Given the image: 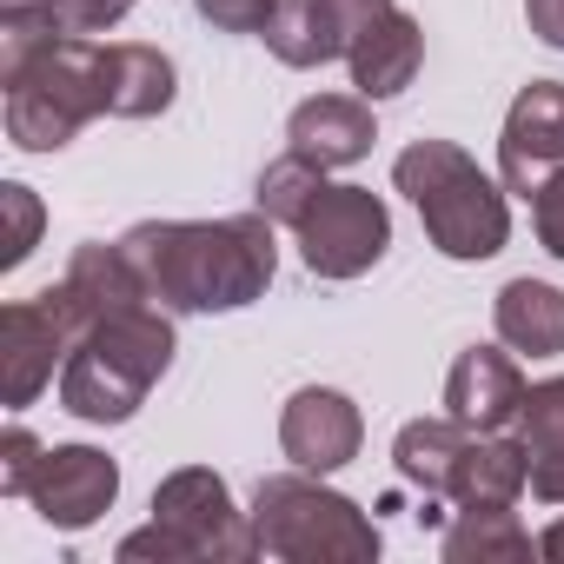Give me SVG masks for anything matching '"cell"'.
<instances>
[{"mask_svg": "<svg viewBox=\"0 0 564 564\" xmlns=\"http://www.w3.org/2000/svg\"><path fill=\"white\" fill-rule=\"evenodd\" d=\"M120 246L166 313H239L265 300L279 272V239L259 206L226 219H140Z\"/></svg>", "mask_w": 564, "mask_h": 564, "instance_id": "6da1fadb", "label": "cell"}, {"mask_svg": "<svg viewBox=\"0 0 564 564\" xmlns=\"http://www.w3.org/2000/svg\"><path fill=\"white\" fill-rule=\"evenodd\" d=\"M173 313L166 306H127L100 326H87L61 366V412L80 425H127L147 392L173 366Z\"/></svg>", "mask_w": 564, "mask_h": 564, "instance_id": "7a4b0ae2", "label": "cell"}, {"mask_svg": "<svg viewBox=\"0 0 564 564\" xmlns=\"http://www.w3.org/2000/svg\"><path fill=\"white\" fill-rule=\"evenodd\" d=\"M392 186L419 206V226H425V239L445 259L478 265V259L505 252V239H511L505 186L465 147H452V140H412L392 160Z\"/></svg>", "mask_w": 564, "mask_h": 564, "instance_id": "3957f363", "label": "cell"}, {"mask_svg": "<svg viewBox=\"0 0 564 564\" xmlns=\"http://www.w3.org/2000/svg\"><path fill=\"white\" fill-rule=\"evenodd\" d=\"M246 518H252L259 557H279V564H372L386 544L379 524L346 491H333L319 471H300V465L259 478Z\"/></svg>", "mask_w": 564, "mask_h": 564, "instance_id": "277c9868", "label": "cell"}, {"mask_svg": "<svg viewBox=\"0 0 564 564\" xmlns=\"http://www.w3.org/2000/svg\"><path fill=\"white\" fill-rule=\"evenodd\" d=\"M0 87H8L0 94L8 140L21 153H61L87 120L107 113V41L100 34H61Z\"/></svg>", "mask_w": 564, "mask_h": 564, "instance_id": "5b68a950", "label": "cell"}, {"mask_svg": "<svg viewBox=\"0 0 564 564\" xmlns=\"http://www.w3.org/2000/svg\"><path fill=\"white\" fill-rule=\"evenodd\" d=\"M293 239H300V259L313 279H359L386 259L392 246V213L372 186H352V180H326L313 193V206L293 219Z\"/></svg>", "mask_w": 564, "mask_h": 564, "instance_id": "8992f818", "label": "cell"}, {"mask_svg": "<svg viewBox=\"0 0 564 564\" xmlns=\"http://www.w3.org/2000/svg\"><path fill=\"white\" fill-rule=\"evenodd\" d=\"M80 333H87V319L74 313V300L61 286L0 306V399H8V412H28L61 379Z\"/></svg>", "mask_w": 564, "mask_h": 564, "instance_id": "52a82bcc", "label": "cell"}, {"mask_svg": "<svg viewBox=\"0 0 564 564\" xmlns=\"http://www.w3.org/2000/svg\"><path fill=\"white\" fill-rule=\"evenodd\" d=\"M153 518L186 544L193 564H239V557H259L252 544V518L232 505L226 478L206 471V465H180L153 485Z\"/></svg>", "mask_w": 564, "mask_h": 564, "instance_id": "ba28073f", "label": "cell"}, {"mask_svg": "<svg viewBox=\"0 0 564 564\" xmlns=\"http://www.w3.org/2000/svg\"><path fill=\"white\" fill-rule=\"evenodd\" d=\"M392 8L399 0H279L259 41L286 67H326V61H346L359 47V34L372 21H386Z\"/></svg>", "mask_w": 564, "mask_h": 564, "instance_id": "9c48e42d", "label": "cell"}, {"mask_svg": "<svg viewBox=\"0 0 564 564\" xmlns=\"http://www.w3.org/2000/svg\"><path fill=\"white\" fill-rule=\"evenodd\" d=\"M113 498H120V465L100 445H47V458L34 471V491H28V505L54 531L100 524L113 511Z\"/></svg>", "mask_w": 564, "mask_h": 564, "instance_id": "30bf717a", "label": "cell"}, {"mask_svg": "<svg viewBox=\"0 0 564 564\" xmlns=\"http://www.w3.org/2000/svg\"><path fill=\"white\" fill-rule=\"evenodd\" d=\"M359 445H366V419L333 386H300L286 399V412H279V452H286L300 471L333 478V471H346L359 458Z\"/></svg>", "mask_w": 564, "mask_h": 564, "instance_id": "8fae6325", "label": "cell"}, {"mask_svg": "<svg viewBox=\"0 0 564 564\" xmlns=\"http://www.w3.org/2000/svg\"><path fill=\"white\" fill-rule=\"evenodd\" d=\"M551 166H564V80H531V87H518V100L505 113V133H498L505 193L531 199V186Z\"/></svg>", "mask_w": 564, "mask_h": 564, "instance_id": "7c38bea8", "label": "cell"}, {"mask_svg": "<svg viewBox=\"0 0 564 564\" xmlns=\"http://www.w3.org/2000/svg\"><path fill=\"white\" fill-rule=\"evenodd\" d=\"M524 372L511 359V346H465L445 372V412L471 432H511L518 412H524Z\"/></svg>", "mask_w": 564, "mask_h": 564, "instance_id": "4fadbf2b", "label": "cell"}, {"mask_svg": "<svg viewBox=\"0 0 564 564\" xmlns=\"http://www.w3.org/2000/svg\"><path fill=\"white\" fill-rule=\"evenodd\" d=\"M379 140V120H372V100L366 94H313L293 107L286 120V147L306 153L313 166H359Z\"/></svg>", "mask_w": 564, "mask_h": 564, "instance_id": "5bb4252c", "label": "cell"}, {"mask_svg": "<svg viewBox=\"0 0 564 564\" xmlns=\"http://www.w3.org/2000/svg\"><path fill=\"white\" fill-rule=\"evenodd\" d=\"M419 67H425V28H419L405 8H392L386 21H372V28L359 34V47L346 54L352 94H366V100L405 94V87L419 80Z\"/></svg>", "mask_w": 564, "mask_h": 564, "instance_id": "9a60e30c", "label": "cell"}, {"mask_svg": "<svg viewBox=\"0 0 564 564\" xmlns=\"http://www.w3.org/2000/svg\"><path fill=\"white\" fill-rule=\"evenodd\" d=\"M531 491V465H524V445L511 432H471L458 465H452V485H445V505H518Z\"/></svg>", "mask_w": 564, "mask_h": 564, "instance_id": "2e32d148", "label": "cell"}, {"mask_svg": "<svg viewBox=\"0 0 564 564\" xmlns=\"http://www.w3.org/2000/svg\"><path fill=\"white\" fill-rule=\"evenodd\" d=\"M491 326H498V346L557 359L564 352V293L551 279H505L491 300Z\"/></svg>", "mask_w": 564, "mask_h": 564, "instance_id": "e0dca14e", "label": "cell"}, {"mask_svg": "<svg viewBox=\"0 0 564 564\" xmlns=\"http://www.w3.org/2000/svg\"><path fill=\"white\" fill-rule=\"evenodd\" d=\"M180 94V74L147 41H107V113L113 120H160Z\"/></svg>", "mask_w": 564, "mask_h": 564, "instance_id": "ac0fdd59", "label": "cell"}, {"mask_svg": "<svg viewBox=\"0 0 564 564\" xmlns=\"http://www.w3.org/2000/svg\"><path fill=\"white\" fill-rule=\"evenodd\" d=\"M518 445H524V465H531V498L538 505H564V372L538 379L524 392Z\"/></svg>", "mask_w": 564, "mask_h": 564, "instance_id": "d6986e66", "label": "cell"}, {"mask_svg": "<svg viewBox=\"0 0 564 564\" xmlns=\"http://www.w3.org/2000/svg\"><path fill=\"white\" fill-rule=\"evenodd\" d=\"M438 551H445V564H524L538 551V538L518 524L511 505H458Z\"/></svg>", "mask_w": 564, "mask_h": 564, "instance_id": "ffe728a7", "label": "cell"}, {"mask_svg": "<svg viewBox=\"0 0 564 564\" xmlns=\"http://www.w3.org/2000/svg\"><path fill=\"white\" fill-rule=\"evenodd\" d=\"M465 438H471V425H458L452 412H438V419H412V425H399V438H392V465H399V478L419 485L425 498H445Z\"/></svg>", "mask_w": 564, "mask_h": 564, "instance_id": "44dd1931", "label": "cell"}, {"mask_svg": "<svg viewBox=\"0 0 564 564\" xmlns=\"http://www.w3.org/2000/svg\"><path fill=\"white\" fill-rule=\"evenodd\" d=\"M319 186H326V166H313L306 153H293V147H286V153H279V160L259 173L252 206H259L272 226H293V219L313 206V193H319Z\"/></svg>", "mask_w": 564, "mask_h": 564, "instance_id": "7402d4cb", "label": "cell"}, {"mask_svg": "<svg viewBox=\"0 0 564 564\" xmlns=\"http://www.w3.org/2000/svg\"><path fill=\"white\" fill-rule=\"evenodd\" d=\"M41 458H47V445H41L28 425H8V432H0V498H28Z\"/></svg>", "mask_w": 564, "mask_h": 564, "instance_id": "603a6c76", "label": "cell"}, {"mask_svg": "<svg viewBox=\"0 0 564 564\" xmlns=\"http://www.w3.org/2000/svg\"><path fill=\"white\" fill-rule=\"evenodd\" d=\"M0 206H8V219H14V232H8V252H0V265H21V259L34 252V239H41V199H34V186L8 180V186H0Z\"/></svg>", "mask_w": 564, "mask_h": 564, "instance_id": "cb8c5ba5", "label": "cell"}, {"mask_svg": "<svg viewBox=\"0 0 564 564\" xmlns=\"http://www.w3.org/2000/svg\"><path fill=\"white\" fill-rule=\"evenodd\" d=\"M47 8H54L61 34H113L140 0H47Z\"/></svg>", "mask_w": 564, "mask_h": 564, "instance_id": "d4e9b609", "label": "cell"}, {"mask_svg": "<svg viewBox=\"0 0 564 564\" xmlns=\"http://www.w3.org/2000/svg\"><path fill=\"white\" fill-rule=\"evenodd\" d=\"M531 226H538V246L551 259H564V166H551L531 186Z\"/></svg>", "mask_w": 564, "mask_h": 564, "instance_id": "484cf974", "label": "cell"}, {"mask_svg": "<svg viewBox=\"0 0 564 564\" xmlns=\"http://www.w3.org/2000/svg\"><path fill=\"white\" fill-rule=\"evenodd\" d=\"M193 8H199V21H213L219 34H265V21H272L279 0H193Z\"/></svg>", "mask_w": 564, "mask_h": 564, "instance_id": "4316f807", "label": "cell"}, {"mask_svg": "<svg viewBox=\"0 0 564 564\" xmlns=\"http://www.w3.org/2000/svg\"><path fill=\"white\" fill-rule=\"evenodd\" d=\"M120 557H127V564H193L186 544H180L160 518H147L140 531H127V538H120Z\"/></svg>", "mask_w": 564, "mask_h": 564, "instance_id": "83f0119b", "label": "cell"}, {"mask_svg": "<svg viewBox=\"0 0 564 564\" xmlns=\"http://www.w3.org/2000/svg\"><path fill=\"white\" fill-rule=\"evenodd\" d=\"M524 21H531V34H538L544 47L564 54V0H524Z\"/></svg>", "mask_w": 564, "mask_h": 564, "instance_id": "f1b7e54d", "label": "cell"}, {"mask_svg": "<svg viewBox=\"0 0 564 564\" xmlns=\"http://www.w3.org/2000/svg\"><path fill=\"white\" fill-rule=\"evenodd\" d=\"M538 557H551V564H564V518H551V524L538 531Z\"/></svg>", "mask_w": 564, "mask_h": 564, "instance_id": "f546056e", "label": "cell"}, {"mask_svg": "<svg viewBox=\"0 0 564 564\" xmlns=\"http://www.w3.org/2000/svg\"><path fill=\"white\" fill-rule=\"evenodd\" d=\"M34 8H47V0H0V14H34Z\"/></svg>", "mask_w": 564, "mask_h": 564, "instance_id": "4dcf8cb0", "label": "cell"}]
</instances>
